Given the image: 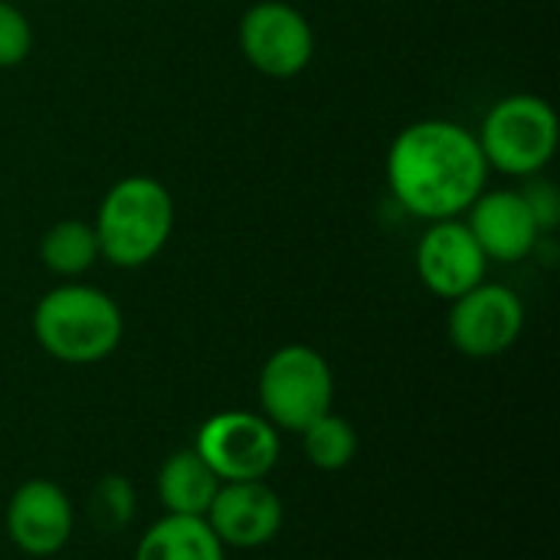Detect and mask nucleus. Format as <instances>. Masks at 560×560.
I'll return each instance as SVG.
<instances>
[{
    "label": "nucleus",
    "instance_id": "1",
    "mask_svg": "<svg viewBox=\"0 0 560 560\" xmlns=\"http://www.w3.org/2000/svg\"><path fill=\"white\" fill-rule=\"evenodd\" d=\"M387 187L417 220H453L489 184V164L476 131L450 118L407 125L387 151Z\"/></svg>",
    "mask_w": 560,
    "mask_h": 560
},
{
    "label": "nucleus",
    "instance_id": "2",
    "mask_svg": "<svg viewBox=\"0 0 560 560\" xmlns=\"http://www.w3.org/2000/svg\"><path fill=\"white\" fill-rule=\"evenodd\" d=\"M125 335V315L118 302L82 282L49 289L33 308L36 345L62 364H98L112 358Z\"/></svg>",
    "mask_w": 560,
    "mask_h": 560
},
{
    "label": "nucleus",
    "instance_id": "3",
    "mask_svg": "<svg viewBox=\"0 0 560 560\" xmlns=\"http://www.w3.org/2000/svg\"><path fill=\"white\" fill-rule=\"evenodd\" d=\"M92 230L105 262L118 269H141L174 233V197L158 177H121L105 190Z\"/></svg>",
    "mask_w": 560,
    "mask_h": 560
},
{
    "label": "nucleus",
    "instance_id": "4",
    "mask_svg": "<svg viewBox=\"0 0 560 560\" xmlns=\"http://www.w3.org/2000/svg\"><path fill=\"white\" fill-rule=\"evenodd\" d=\"M476 138L489 167L509 177H535L558 154V112L541 95L515 92L486 112Z\"/></svg>",
    "mask_w": 560,
    "mask_h": 560
},
{
    "label": "nucleus",
    "instance_id": "5",
    "mask_svg": "<svg viewBox=\"0 0 560 560\" xmlns=\"http://www.w3.org/2000/svg\"><path fill=\"white\" fill-rule=\"evenodd\" d=\"M259 413L279 433H302L335 404V374L322 351L308 345L276 348L259 371Z\"/></svg>",
    "mask_w": 560,
    "mask_h": 560
},
{
    "label": "nucleus",
    "instance_id": "6",
    "mask_svg": "<svg viewBox=\"0 0 560 560\" xmlns=\"http://www.w3.org/2000/svg\"><path fill=\"white\" fill-rule=\"evenodd\" d=\"M194 450L220 482H253L279 466L282 436L262 413L220 410L200 423Z\"/></svg>",
    "mask_w": 560,
    "mask_h": 560
},
{
    "label": "nucleus",
    "instance_id": "7",
    "mask_svg": "<svg viewBox=\"0 0 560 560\" xmlns=\"http://www.w3.org/2000/svg\"><path fill=\"white\" fill-rule=\"evenodd\" d=\"M236 36L243 59L269 79H292L305 72L315 56L308 16L285 0H256L243 13Z\"/></svg>",
    "mask_w": 560,
    "mask_h": 560
},
{
    "label": "nucleus",
    "instance_id": "8",
    "mask_svg": "<svg viewBox=\"0 0 560 560\" xmlns=\"http://www.w3.org/2000/svg\"><path fill=\"white\" fill-rule=\"evenodd\" d=\"M525 328V302L515 289L499 282H479L466 295L453 299L446 331L459 354L489 361L505 354Z\"/></svg>",
    "mask_w": 560,
    "mask_h": 560
},
{
    "label": "nucleus",
    "instance_id": "9",
    "mask_svg": "<svg viewBox=\"0 0 560 560\" xmlns=\"http://www.w3.org/2000/svg\"><path fill=\"white\" fill-rule=\"evenodd\" d=\"M7 538L26 558L59 555L75 532L72 499L52 479H26L7 502Z\"/></svg>",
    "mask_w": 560,
    "mask_h": 560
},
{
    "label": "nucleus",
    "instance_id": "10",
    "mask_svg": "<svg viewBox=\"0 0 560 560\" xmlns=\"http://www.w3.org/2000/svg\"><path fill=\"white\" fill-rule=\"evenodd\" d=\"M413 266L420 282L433 295L453 302L469 289H476L479 282H486L489 259L479 249L476 236L469 233L466 220L453 217V220H433L423 230L413 253Z\"/></svg>",
    "mask_w": 560,
    "mask_h": 560
},
{
    "label": "nucleus",
    "instance_id": "11",
    "mask_svg": "<svg viewBox=\"0 0 560 560\" xmlns=\"http://www.w3.org/2000/svg\"><path fill=\"white\" fill-rule=\"evenodd\" d=\"M203 522L220 538L223 548L256 551L279 538L285 509L282 499L266 479L253 482H220Z\"/></svg>",
    "mask_w": 560,
    "mask_h": 560
},
{
    "label": "nucleus",
    "instance_id": "12",
    "mask_svg": "<svg viewBox=\"0 0 560 560\" xmlns=\"http://www.w3.org/2000/svg\"><path fill=\"white\" fill-rule=\"evenodd\" d=\"M463 217L489 262H522L538 249L541 230L522 190H482Z\"/></svg>",
    "mask_w": 560,
    "mask_h": 560
},
{
    "label": "nucleus",
    "instance_id": "13",
    "mask_svg": "<svg viewBox=\"0 0 560 560\" xmlns=\"http://www.w3.org/2000/svg\"><path fill=\"white\" fill-rule=\"evenodd\" d=\"M158 502L164 509V515H190V518H203L220 479L213 476V469L200 459V453L190 450H177L171 453L161 469H158Z\"/></svg>",
    "mask_w": 560,
    "mask_h": 560
},
{
    "label": "nucleus",
    "instance_id": "14",
    "mask_svg": "<svg viewBox=\"0 0 560 560\" xmlns=\"http://www.w3.org/2000/svg\"><path fill=\"white\" fill-rule=\"evenodd\" d=\"M135 560H226V548L203 518L161 515L135 545Z\"/></svg>",
    "mask_w": 560,
    "mask_h": 560
},
{
    "label": "nucleus",
    "instance_id": "15",
    "mask_svg": "<svg viewBox=\"0 0 560 560\" xmlns=\"http://www.w3.org/2000/svg\"><path fill=\"white\" fill-rule=\"evenodd\" d=\"M39 259L52 276H62V279H75V276L89 272L102 259L92 223H85V220L52 223L39 240Z\"/></svg>",
    "mask_w": 560,
    "mask_h": 560
},
{
    "label": "nucleus",
    "instance_id": "16",
    "mask_svg": "<svg viewBox=\"0 0 560 560\" xmlns=\"http://www.w3.org/2000/svg\"><path fill=\"white\" fill-rule=\"evenodd\" d=\"M299 436H302L305 459L322 472H341L358 456V430L351 427V420H345L331 410L325 417L312 420Z\"/></svg>",
    "mask_w": 560,
    "mask_h": 560
},
{
    "label": "nucleus",
    "instance_id": "17",
    "mask_svg": "<svg viewBox=\"0 0 560 560\" xmlns=\"http://www.w3.org/2000/svg\"><path fill=\"white\" fill-rule=\"evenodd\" d=\"M135 505H138L135 486L128 476H118V472L102 476L89 492V518L102 535L125 532L135 522Z\"/></svg>",
    "mask_w": 560,
    "mask_h": 560
},
{
    "label": "nucleus",
    "instance_id": "18",
    "mask_svg": "<svg viewBox=\"0 0 560 560\" xmlns=\"http://www.w3.org/2000/svg\"><path fill=\"white\" fill-rule=\"evenodd\" d=\"M33 52V26L20 7L0 0V69L20 66Z\"/></svg>",
    "mask_w": 560,
    "mask_h": 560
},
{
    "label": "nucleus",
    "instance_id": "19",
    "mask_svg": "<svg viewBox=\"0 0 560 560\" xmlns=\"http://www.w3.org/2000/svg\"><path fill=\"white\" fill-rule=\"evenodd\" d=\"M525 180H528V184L522 187V197H525V203H528V210H532V217H535V223H538V230H541V236H545V233H551L560 223L558 187H555L551 180H545L541 174L525 177Z\"/></svg>",
    "mask_w": 560,
    "mask_h": 560
}]
</instances>
